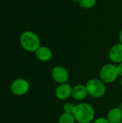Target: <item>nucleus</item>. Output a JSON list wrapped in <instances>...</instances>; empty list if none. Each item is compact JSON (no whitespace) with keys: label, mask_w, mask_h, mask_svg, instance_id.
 Masks as SVG:
<instances>
[{"label":"nucleus","mask_w":122,"mask_h":123,"mask_svg":"<svg viewBox=\"0 0 122 123\" xmlns=\"http://www.w3.org/2000/svg\"><path fill=\"white\" fill-rule=\"evenodd\" d=\"M93 107L86 102H81L76 105L73 115L77 123H91L95 118Z\"/></svg>","instance_id":"nucleus-1"},{"label":"nucleus","mask_w":122,"mask_h":123,"mask_svg":"<svg viewBox=\"0 0 122 123\" xmlns=\"http://www.w3.org/2000/svg\"><path fill=\"white\" fill-rule=\"evenodd\" d=\"M19 42L22 48L29 53H35L41 46L39 36L30 30L24 31L21 34Z\"/></svg>","instance_id":"nucleus-2"},{"label":"nucleus","mask_w":122,"mask_h":123,"mask_svg":"<svg viewBox=\"0 0 122 123\" xmlns=\"http://www.w3.org/2000/svg\"><path fill=\"white\" fill-rule=\"evenodd\" d=\"M89 96L93 98L103 97L106 92V84L99 79H91L86 84Z\"/></svg>","instance_id":"nucleus-3"},{"label":"nucleus","mask_w":122,"mask_h":123,"mask_svg":"<svg viewBox=\"0 0 122 123\" xmlns=\"http://www.w3.org/2000/svg\"><path fill=\"white\" fill-rule=\"evenodd\" d=\"M99 76L100 79L105 84L114 82L119 76L116 65L114 63H107L104 65L100 70Z\"/></svg>","instance_id":"nucleus-4"},{"label":"nucleus","mask_w":122,"mask_h":123,"mask_svg":"<svg viewBox=\"0 0 122 123\" xmlns=\"http://www.w3.org/2000/svg\"><path fill=\"white\" fill-rule=\"evenodd\" d=\"M10 90L16 96H24L29 90V82L24 79H15L10 85Z\"/></svg>","instance_id":"nucleus-5"},{"label":"nucleus","mask_w":122,"mask_h":123,"mask_svg":"<svg viewBox=\"0 0 122 123\" xmlns=\"http://www.w3.org/2000/svg\"><path fill=\"white\" fill-rule=\"evenodd\" d=\"M52 78L58 84L67 83L69 79V73L63 66H57L52 70Z\"/></svg>","instance_id":"nucleus-6"},{"label":"nucleus","mask_w":122,"mask_h":123,"mask_svg":"<svg viewBox=\"0 0 122 123\" xmlns=\"http://www.w3.org/2000/svg\"><path fill=\"white\" fill-rule=\"evenodd\" d=\"M73 87L68 83L58 84L55 91V97L59 100H66L72 97Z\"/></svg>","instance_id":"nucleus-7"},{"label":"nucleus","mask_w":122,"mask_h":123,"mask_svg":"<svg viewBox=\"0 0 122 123\" xmlns=\"http://www.w3.org/2000/svg\"><path fill=\"white\" fill-rule=\"evenodd\" d=\"M109 58L112 63L116 65L122 63V44L121 43L113 45L109 52Z\"/></svg>","instance_id":"nucleus-8"},{"label":"nucleus","mask_w":122,"mask_h":123,"mask_svg":"<svg viewBox=\"0 0 122 123\" xmlns=\"http://www.w3.org/2000/svg\"><path fill=\"white\" fill-rule=\"evenodd\" d=\"M36 58L42 61V62H47L51 60L52 57V52L47 46H42L41 45L35 52Z\"/></svg>","instance_id":"nucleus-9"},{"label":"nucleus","mask_w":122,"mask_h":123,"mask_svg":"<svg viewBox=\"0 0 122 123\" xmlns=\"http://www.w3.org/2000/svg\"><path fill=\"white\" fill-rule=\"evenodd\" d=\"M88 95L86 85L84 84H78L73 87L72 97L74 99L77 101L84 100Z\"/></svg>","instance_id":"nucleus-10"},{"label":"nucleus","mask_w":122,"mask_h":123,"mask_svg":"<svg viewBox=\"0 0 122 123\" xmlns=\"http://www.w3.org/2000/svg\"><path fill=\"white\" fill-rule=\"evenodd\" d=\"M106 119L110 123H120L122 121V110L118 107L111 109L107 113Z\"/></svg>","instance_id":"nucleus-11"},{"label":"nucleus","mask_w":122,"mask_h":123,"mask_svg":"<svg viewBox=\"0 0 122 123\" xmlns=\"http://www.w3.org/2000/svg\"><path fill=\"white\" fill-rule=\"evenodd\" d=\"M76 123L73 114L63 112L58 118V123Z\"/></svg>","instance_id":"nucleus-12"},{"label":"nucleus","mask_w":122,"mask_h":123,"mask_svg":"<svg viewBox=\"0 0 122 123\" xmlns=\"http://www.w3.org/2000/svg\"><path fill=\"white\" fill-rule=\"evenodd\" d=\"M78 4L83 9H90L96 6V0H79Z\"/></svg>","instance_id":"nucleus-13"},{"label":"nucleus","mask_w":122,"mask_h":123,"mask_svg":"<svg viewBox=\"0 0 122 123\" xmlns=\"http://www.w3.org/2000/svg\"><path fill=\"white\" fill-rule=\"evenodd\" d=\"M75 107H76V105L73 104V102H65L63 105V110L64 111L63 112L73 114V112L74 111V109H75Z\"/></svg>","instance_id":"nucleus-14"},{"label":"nucleus","mask_w":122,"mask_h":123,"mask_svg":"<svg viewBox=\"0 0 122 123\" xmlns=\"http://www.w3.org/2000/svg\"><path fill=\"white\" fill-rule=\"evenodd\" d=\"M93 123H110L108 120L106 119V117H99L97 119H96L94 120Z\"/></svg>","instance_id":"nucleus-15"},{"label":"nucleus","mask_w":122,"mask_h":123,"mask_svg":"<svg viewBox=\"0 0 122 123\" xmlns=\"http://www.w3.org/2000/svg\"><path fill=\"white\" fill-rule=\"evenodd\" d=\"M116 69H117V72L119 74V76H122V63H119L116 65Z\"/></svg>","instance_id":"nucleus-16"},{"label":"nucleus","mask_w":122,"mask_h":123,"mask_svg":"<svg viewBox=\"0 0 122 123\" xmlns=\"http://www.w3.org/2000/svg\"><path fill=\"white\" fill-rule=\"evenodd\" d=\"M119 43H121L122 44V28L121 29L119 34Z\"/></svg>","instance_id":"nucleus-17"},{"label":"nucleus","mask_w":122,"mask_h":123,"mask_svg":"<svg viewBox=\"0 0 122 123\" xmlns=\"http://www.w3.org/2000/svg\"><path fill=\"white\" fill-rule=\"evenodd\" d=\"M118 107L120 109V110H122V103H121V104H119V105L118 106Z\"/></svg>","instance_id":"nucleus-18"},{"label":"nucleus","mask_w":122,"mask_h":123,"mask_svg":"<svg viewBox=\"0 0 122 123\" xmlns=\"http://www.w3.org/2000/svg\"><path fill=\"white\" fill-rule=\"evenodd\" d=\"M120 85H121V87H122V79H121V81H120Z\"/></svg>","instance_id":"nucleus-19"},{"label":"nucleus","mask_w":122,"mask_h":123,"mask_svg":"<svg viewBox=\"0 0 122 123\" xmlns=\"http://www.w3.org/2000/svg\"><path fill=\"white\" fill-rule=\"evenodd\" d=\"M73 1H78V2L79 1V0H73Z\"/></svg>","instance_id":"nucleus-20"},{"label":"nucleus","mask_w":122,"mask_h":123,"mask_svg":"<svg viewBox=\"0 0 122 123\" xmlns=\"http://www.w3.org/2000/svg\"><path fill=\"white\" fill-rule=\"evenodd\" d=\"M122 123V122H121V123Z\"/></svg>","instance_id":"nucleus-21"}]
</instances>
